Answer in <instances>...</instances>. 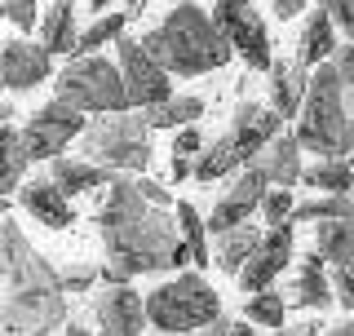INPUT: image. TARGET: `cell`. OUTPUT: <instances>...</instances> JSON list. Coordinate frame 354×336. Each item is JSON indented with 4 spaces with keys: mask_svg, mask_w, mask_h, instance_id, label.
<instances>
[{
    "mask_svg": "<svg viewBox=\"0 0 354 336\" xmlns=\"http://www.w3.org/2000/svg\"><path fill=\"white\" fill-rule=\"evenodd\" d=\"M97 234H102V283H133L138 274L182 270L186 248L177 239V221L169 208L138 195L129 173H115L106 204L97 208Z\"/></svg>",
    "mask_w": 354,
    "mask_h": 336,
    "instance_id": "6da1fadb",
    "label": "cell"
},
{
    "mask_svg": "<svg viewBox=\"0 0 354 336\" xmlns=\"http://www.w3.org/2000/svg\"><path fill=\"white\" fill-rule=\"evenodd\" d=\"M62 323L66 292L58 270L14 217H0V328L9 336H49Z\"/></svg>",
    "mask_w": 354,
    "mask_h": 336,
    "instance_id": "7a4b0ae2",
    "label": "cell"
},
{
    "mask_svg": "<svg viewBox=\"0 0 354 336\" xmlns=\"http://www.w3.org/2000/svg\"><path fill=\"white\" fill-rule=\"evenodd\" d=\"M138 44L169 75H182V80L221 71V66L235 58V53H230V44H226V36L217 31V22L208 18V9H199L195 0H177L169 14H164L160 27L142 31Z\"/></svg>",
    "mask_w": 354,
    "mask_h": 336,
    "instance_id": "3957f363",
    "label": "cell"
},
{
    "mask_svg": "<svg viewBox=\"0 0 354 336\" xmlns=\"http://www.w3.org/2000/svg\"><path fill=\"white\" fill-rule=\"evenodd\" d=\"M297 147L310 151L315 160H337L350 151V106H346V84H341L337 66L319 62L310 66L306 80V97L297 106Z\"/></svg>",
    "mask_w": 354,
    "mask_h": 336,
    "instance_id": "277c9868",
    "label": "cell"
},
{
    "mask_svg": "<svg viewBox=\"0 0 354 336\" xmlns=\"http://www.w3.org/2000/svg\"><path fill=\"white\" fill-rule=\"evenodd\" d=\"M142 310H147V328L160 336H191L204 323H213L221 315V297L213 292L204 274L195 270H177V279L151 288L142 297Z\"/></svg>",
    "mask_w": 354,
    "mask_h": 336,
    "instance_id": "5b68a950",
    "label": "cell"
},
{
    "mask_svg": "<svg viewBox=\"0 0 354 336\" xmlns=\"http://www.w3.org/2000/svg\"><path fill=\"white\" fill-rule=\"evenodd\" d=\"M80 151H84V160L102 164V168H111V173L138 177V173H147V164H151V124L142 120L138 106L84 120Z\"/></svg>",
    "mask_w": 354,
    "mask_h": 336,
    "instance_id": "8992f818",
    "label": "cell"
},
{
    "mask_svg": "<svg viewBox=\"0 0 354 336\" xmlns=\"http://www.w3.org/2000/svg\"><path fill=\"white\" fill-rule=\"evenodd\" d=\"M53 93H58V102L84 111V115H111V111L129 106L120 66L102 53H71L66 66L53 75Z\"/></svg>",
    "mask_w": 354,
    "mask_h": 336,
    "instance_id": "52a82bcc",
    "label": "cell"
},
{
    "mask_svg": "<svg viewBox=\"0 0 354 336\" xmlns=\"http://www.w3.org/2000/svg\"><path fill=\"white\" fill-rule=\"evenodd\" d=\"M217 31L226 36L230 53H239L243 62H248V71H266L274 58L270 49V31H266V22L257 14V5L252 0H213V14Z\"/></svg>",
    "mask_w": 354,
    "mask_h": 336,
    "instance_id": "ba28073f",
    "label": "cell"
},
{
    "mask_svg": "<svg viewBox=\"0 0 354 336\" xmlns=\"http://www.w3.org/2000/svg\"><path fill=\"white\" fill-rule=\"evenodd\" d=\"M80 129H84V111H75V106H66V102L53 97V102H44L40 111H31L27 124L18 129V138H22L27 160L36 164V160L62 155L66 147H71V138H80Z\"/></svg>",
    "mask_w": 354,
    "mask_h": 336,
    "instance_id": "9c48e42d",
    "label": "cell"
},
{
    "mask_svg": "<svg viewBox=\"0 0 354 336\" xmlns=\"http://www.w3.org/2000/svg\"><path fill=\"white\" fill-rule=\"evenodd\" d=\"M115 49H120V62H115V66H120V80H124L129 106L147 111V106L164 102V97L173 93V75L164 71V66L155 62L133 36H120V40H115Z\"/></svg>",
    "mask_w": 354,
    "mask_h": 336,
    "instance_id": "30bf717a",
    "label": "cell"
},
{
    "mask_svg": "<svg viewBox=\"0 0 354 336\" xmlns=\"http://www.w3.org/2000/svg\"><path fill=\"white\" fill-rule=\"evenodd\" d=\"M142 328H147V310L133 283H106L102 292H93V306H88L93 336H142Z\"/></svg>",
    "mask_w": 354,
    "mask_h": 336,
    "instance_id": "8fae6325",
    "label": "cell"
},
{
    "mask_svg": "<svg viewBox=\"0 0 354 336\" xmlns=\"http://www.w3.org/2000/svg\"><path fill=\"white\" fill-rule=\"evenodd\" d=\"M288 265H292V221H283V226H266L261 230V243L252 248V256L239 265V292H261V288H270L274 279H279Z\"/></svg>",
    "mask_w": 354,
    "mask_h": 336,
    "instance_id": "7c38bea8",
    "label": "cell"
},
{
    "mask_svg": "<svg viewBox=\"0 0 354 336\" xmlns=\"http://www.w3.org/2000/svg\"><path fill=\"white\" fill-rule=\"evenodd\" d=\"M266 173L257 164H239L235 168V177H230V186L221 190V199L213 204V212L204 217V226H208V234H217V230H230V226H239V221H248L252 212H257V204H261V195H266Z\"/></svg>",
    "mask_w": 354,
    "mask_h": 336,
    "instance_id": "4fadbf2b",
    "label": "cell"
},
{
    "mask_svg": "<svg viewBox=\"0 0 354 336\" xmlns=\"http://www.w3.org/2000/svg\"><path fill=\"white\" fill-rule=\"evenodd\" d=\"M44 80H53V53L44 44H31L27 36H14L0 44V88L31 93Z\"/></svg>",
    "mask_w": 354,
    "mask_h": 336,
    "instance_id": "5bb4252c",
    "label": "cell"
},
{
    "mask_svg": "<svg viewBox=\"0 0 354 336\" xmlns=\"http://www.w3.org/2000/svg\"><path fill=\"white\" fill-rule=\"evenodd\" d=\"M279 129H283V115H274L266 102H252V97H248V102L235 106V120H230V142L239 147L243 164H248Z\"/></svg>",
    "mask_w": 354,
    "mask_h": 336,
    "instance_id": "9a60e30c",
    "label": "cell"
},
{
    "mask_svg": "<svg viewBox=\"0 0 354 336\" xmlns=\"http://www.w3.org/2000/svg\"><path fill=\"white\" fill-rule=\"evenodd\" d=\"M18 208L27 212V217H36L40 226H49V230H62V226H71V221H75L71 199H66L49 177H36V182L22 177V182H18Z\"/></svg>",
    "mask_w": 354,
    "mask_h": 336,
    "instance_id": "2e32d148",
    "label": "cell"
},
{
    "mask_svg": "<svg viewBox=\"0 0 354 336\" xmlns=\"http://www.w3.org/2000/svg\"><path fill=\"white\" fill-rule=\"evenodd\" d=\"M283 306L288 310H328L332 306V288H328V270H324V256L306 252L301 265H297L292 283L283 288Z\"/></svg>",
    "mask_w": 354,
    "mask_h": 336,
    "instance_id": "e0dca14e",
    "label": "cell"
},
{
    "mask_svg": "<svg viewBox=\"0 0 354 336\" xmlns=\"http://www.w3.org/2000/svg\"><path fill=\"white\" fill-rule=\"evenodd\" d=\"M301 155H306V151L297 147V138H292L288 129H279L257 155H252V164L266 173V182H270V186H288V190H292L297 182H301V168H306Z\"/></svg>",
    "mask_w": 354,
    "mask_h": 336,
    "instance_id": "ac0fdd59",
    "label": "cell"
},
{
    "mask_svg": "<svg viewBox=\"0 0 354 336\" xmlns=\"http://www.w3.org/2000/svg\"><path fill=\"white\" fill-rule=\"evenodd\" d=\"M49 182L71 199V195H88V190H97V186H111L115 173L102 168V164H93V160H84V155H53L49 160Z\"/></svg>",
    "mask_w": 354,
    "mask_h": 336,
    "instance_id": "d6986e66",
    "label": "cell"
},
{
    "mask_svg": "<svg viewBox=\"0 0 354 336\" xmlns=\"http://www.w3.org/2000/svg\"><path fill=\"white\" fill-rule=\"evenodd\" d=\"M266 75H270V102H266V106H270L274 115L292 120V115H297V106H301V97H306V80H310V71H306L301 62L270 58Z\"/></svg>",
    "mask_w": 354,
    "mask_h": 336,
    "instance_id": "ffe728a7",
    "label": "cell"
},
{
    "mask_svg": "<svg viewBox=\"0 0 354 336\" xmlns=\"http://www.w3.org/2000/svg\"><path fill=\"white\" fill-rule=\"evenodd\" d=\"M261 243V226H252V221H239V226L230 230H217L213 239H208V256H213V265L221 274H239V265L252 256V248Z\"/></svg>",
    "mask_w": 354,
    "mask_h": 336,
    "instance_id": "44dd1931",
    "label": "cell"
},
{
    "mask_svg": "<svg viewBox=\"0 0 354 336\" xmlns=\"http://www.w3.org/2000/svg\"><path fill=\"white\" fill-rule=\"evenodd\" d=\"M36 31H40V44L49 53H66V58H71V53H75V36H80V22H75V0H53V5L40 14Z\"/></svg>",
    "mask_w": 354,
    "mask_h": 336,
    "instance_id": "7402d4cb",
    "label": "cell"
},
{
    "mask_svg": "<svg viewBox=\"0 0 354 336\" xmlns=\"http://www.w3.org/2000/svg\"><path fill=\"white\" fill-rule=\"evenodd\" d=\"M337 44H341V36H337V27H332L328 9H310V18H306V27H301V40H297V62L310 71V66L328 62Z\"/></svg>",
    "mask_w": 354,
    "mask_h": 336,
    "instance_id": "603a6c76",
    "label": "cell"
},
{
    "mask_svg": "<svg viewBox=\"0 0 354 336\" xmlns=\"http://www.w3.org/2000/svg\"><path fill=\"white\" fill-rule=\"evenodd\" d=\"M243 164V155L239 147L230 142V133H221L217 142H204L195 155H191V177L195 182H217V177H226V173H235V168Z\"/></svg>",
    "mask_w": 354,
    "mask_h": 336,
    "instance_id": "cb8c5ba5",
    "label": "cell"
},
{
    "mask_svg": "<svg viewBox=\"0 0 354 336\" xmlns=\"http://www.w3.org/2000/svg\"><path fill=\"white\" fill-rule=\"evenodd\" d=\"M315 252L324 265H350L354 261V217L315 221Z\"/></svg>",
    "mask_w": 354,
    "mask_h": 336,
    "instance_id": "d4e9b609",
    "label": "cell"
},
{
    "mask_svg": "<svg viewBox=\"0 0 354 336\" xmlns=\"http://www.w3.org/2000/svg\"><path fill=\"white\" fill-rule=\"evenodd\" d=\"M199 115H204V97L195 93H169L164 102L142 111V120L151 129H186V124H199Z\"/></svg>",
    "mask_w": 354,
    "mask_h": 336,
    "instance_id": "484cf974",
    "label": "cell"
},
{
    "mask_svg": "<svg viewBox=\"0 0 354 336\" xmlns=\"http://www.w3.org/2000/svg\"><path fill=\"white\" fill-rule=\"evenodd\" d=\"M173 221H177V239H182V248H186V261H195L199 270L213 265V256H208V226H204V217H199V208L182 199V204L173 208Z\"/></svg>",
    "mask_w": 354,
    "mask_h": 336,
    "instance_id": "4316f807",
    "label": "cell"
},
{
    "mask_svg": "<svg viewBox=\"0 0 354 336\" xmlns=\"http://www.w3.org/2000/svg\"><path fill=\"white\" fill-rule=\"evenodd\" d=\"M301 182L315 190V195H346L354 186V164L346 155H337V160H315L310 168H301Z\"/></svg>",
    "mask_w": 354,
    "mask_h": 336,
    "instance_id": "83f0119b",
    "label": "cell"
},
{
    "mask_svg": "<svg viewBox=\"0 0 354 336\" xmlns=\"http://www.w3.org/2000/svg\"><path fill=\"white\" fill-rule=\"evenodd\" d=\"M27 151H22V138L14 124H0V195H14L18 182L27 177Z\"/></svg>",
    "mask_w": 354,
    "mask_h": 336,
    "instance_id": "f1b7e54d",
    "label": "cell"
},
{
    "mask_svg": "<svg viewBox=\"0 0 354 336\" xmlns=\"http://www.w3.org/2000/svg\"><path fill=\"white\" fill-rule=\"evenodd\" d=\"M129 18H133L129 9H106V14H97L80 36H75V53H97V49H106V44H115L124 36Z\"/></svg>",
    "mask_w": 354,
    "mask_h": 336,
    "instance_id": "f546056e",
    "label": "cell"
},
{
    "mask_svg": "<svg viewBox=\"0 0 354 336\" xmlns=\"http://www.w3.org/2000/svg\"><path fill=\"white\" fill-rule=\"evenodd\" d=\"M332 217H354L350 190H346V195H315V199H301V204H292V212H288V221H332Z\"/></svg>",
    "mask_w": 354,
    "mask_h": 336,
    "instance_id": "4dcf8cb0",
    "label": "cell"
},
{
    "mask_svg": "<svg viewBox=\"0 0 354 336\" xmlns=\"http://www.w3.org/2000/svg\"><path fill=\"white\" fill-rule=\"evenodd\" d=\"M283 315H288V306H283V297L279 292H270V288H261V292H248L243 297V319L252 323V328H283Z\"/></svg>",
    "mask_w": 354,
    "mask_h": 336,
    "instance_id": "1f68e13d",
    "label": "cell"
},
{
    "mask_svg": "<svg viewBox=\"0 0 354 336\" xmlns=\"http://www.w3.org/2000/svg\"><path fill=\"white\" fill-rule=\"evenodd\" d=\"M58 283H62V292H88L93 283H102V265L97 261H71L58 270Z\"/></svg>",
    "mask_w": 354,
    "mask_h": 336,
    "instance_id": "d6a6232c",
    "label": "cell"
},
{
    "mask_svg": "<svg viewBox=\"0 0 354 336\" xmlns=\"http://www.w3.org/2000/svg\"><path fill=\"white\" fill-rule=\"evenodd\" d=\"M292 204H297V199H292V190H288V186H266L257 212L266 217V226H283L288 212H292Z\"/></svg>",
    "mask_w": 354,
    "mask_h": 336,
    "instance_id": "836d02e7",
    "label": "cell"
},
{
    "mask_svg": "<svg viewBox=\"0 0 354 336\" xmlns=\"http://www.w3.org/2000/svg\"><path fill=\"white\" fill-rule=\"evenodd\" d=\"M332 66H337V75H341V84H346V106H350V115H354V40H341L337 49H332Z\"/></svg>",
    "mask_w": 354,
    "mask_h": 336,
    "instance_id": "e575fe53",
    "label": "cell"
},
{
    "mask_svg": "<svg viewBox=\"0 0 354 336\" xmlns=\"http://www.w3.org/2000/svg\"><path fill=\"white\" fill-rule=\"evenodd\" d=\"M328 288H332V306H346L354 315V261L350 265H332Z\"/></svg>",
    "mask_w": 354,
    "mask_h": 336,
    "instance_id": "d590c367",
    "label": "cell"
},
{
    "mask_svg": "<svg viewBox=\"0 0 354 336\" xmlns=\"http://www.w3.org/2000/svg\"><path fill=\"white\" fill-rule=\"evenodd\" d=\"M0 14L18 31H36V0H0Z\"/></svg>",
    "mask_w": 354,
    "mask_h": 336,
    "instance_id": "8d00e7d4",
    "label": "cell"
},
{
    "mask_svg": "<svg viewBox=\"0 0 354 336\" xmlns=\"http://www.w3.org/2000/svg\"><path fill=\"white\" fill-rule=\"evenodd\" d=\"M199 147H204V133H199V124L173 129V155H195Z\"/></svg>",
    "mask_w": 354,
    "mask_h": 336,
    "instance_id": "74e56055",
    "label": "cell"
},
{
    "mask_svg": "<svg viewBox=\"0 0 354 336\" xmlns=\"http://www.w3.org/2000/svg\"><path fill=\"white\" fill-rule=\"evenodd\" d=\"M133 186H138V195L142 199H151V204H160V208H173V195H169V190H164L160 182H151V177H133Z\"/></svg>",
    "mask_w": 354,
    "mask_h": 336,
    "instance_id": "f35d334b",
    "label": "cell"
},
{
    "mask_svg": "<svg viewBox=\"0 0 354 336\" xmlns=\"http://www.w3.org/2000/svg\"><path fill=\"white\" fill-rule=\"evenodd\" d=\"M328 323L324 319H306V323H292V328H270V336H319Z\"/></svg>",
    "mask_w": 354,
    "mask_h": 336,
    "instance_id": "ab89813d",
    "label": "cell"
},
{
    "mask_svg": "<svg viewBox=\"0 0 354 336\" xmlns=\"http://www.w3.org/2000/svg\"><path fill=\"white\" fill-rule=\"evenodd\" d=\"M270 5H274V18H279V22H288V18H297V14H301V9L310 5V0H270Z\"/></svg>",
    "mask_w": 354,
    "mask_h": 336,
    "instance_id": "60d3db41",
    "label": "cell"
},
{
    "mask_svg": "<svg viewBox=\"0 0 354 336\" xmlns=\"http://www.w3.org/2000/svg\"><path fill=\"white\" fill-rule=\"evenodd\" d=\"M191 336H230V319H213V323H204V328H199V332H191Z\"/></svg>",
    "mask_w": 354,
    "mask_h": 336,
    "instance_id": "b9f144b4",
    "label": "cell"
},
{
    "mask_svg": "<svg viewBox=\"0 0 354 336\" xmlns=\"http://www.w3.org/2000/svg\"><path fill=\"white\" fill-rule=\"evenodd\" d=\"M350 5H354V0H319V9H328V18H332V22H337L341 14H346Z\"/></svg>",
    "mask_w": 354,
    "mask_h": 336,
    "instance_id": "7bdbcfd3",
    "label": "cell"
},
{
    "mask_svg": "<svg viewBox=\"0 0 354 336\" xmlns=\"http://www.w3.org/2000/svg\"><path fill=\"white\" fill-rule=\"evenodd\" d=\"M191 177V155H173V182Z\"/></svg>",
    "mask_w": 354,
    "mask_h": 336,
    "instance_id": "ee69618b",
    "label": "cell"
},
{
    "mask_svg": "<svg viewBox=\"0 0 354 336\" xmlns=\"http://www.w3.org/2000/svg\"><path fill=\"white\" fill-rule=\"evenodd\" d=\"M319 336H354V319H346V323H337V328H324Z\"/></svg>",
    "mask_w": 354,
    "mask_h": 336,
    "instance_id": "f6af8a7d",
    "label": "cell"
},
{
    "mask_svg": "<svg viewBox=\"0 0 354 336\" xmlns=\"http://www.w3.org/2000/svg\"><path fill=\"white\" fill-rule=\"evenodd\" d=\"M62 336H93V332H88V323L71 319V323H66V328H62Z\"/></svg>",
    "mask_w": 354,
    "mask_h": 336,
    "instance_id": "bcb514c9",
    "label": "cell"
},
{
    "mask_svg": "<svg viewBox=\"0 0 354 336\" xmlns=\"http://www.w3.org/2000/svg\"><path fill=\"white\" fill-rule=\"evenodd\" d=\"M230 336H257V328H248V319H243V323H230Z\"/></svg>",
    "mask_w": 354,
    "mask_h": 336,
    "instance_id": "7dc6e473",
    "label": "cell"
},
{
    "mask_svg": "<svg viewBox=\"0 0 354 336\" xmlns=\"http://www.w3.org/2000/svg\"><path fill=\"white\" fill-rule=\"evenodd\" d=\"M14 115H18V111H14V102H5V97H0V124H9Z\"/></svg>",
    "mask_w": 354,
    "mask_h": 336,
    "instance_id": "c3c4849f",
    "label": "cell"
},
{
    "mask_svg": "<svg viewBox=\"0 0 354 336\" xmlns=\"http://www.w3.org/2000/svg\"><path fill=\"white\" fill-rule=\"evenodd\" d=\"M88 5H93V14H106V9H111V0H88Z\"/></svg>",
    "mask_w": 354,
    "mask_h": 336,
    "instance_id": "681fc988",
    "label": "cell"
},
{
    "mask_svg": "<svg viewBox=\"0 0 354 336\" xmlns=\"http://www.w3.org/2000/svg\"><path fill=\"white\" fill-rule=\"evenodd\" d=\"M5 212H9V199H5V195H0V217H5Z\"/></svg>",
    "mask_w": 354,
    "mask_h": 336,
    "instance_id": "f907efd6",
    "label": "cell"
},
{
    "mask_svg": "<svg viewBox=\"0 0 354 336\" xmlns=\"http://www.w3.org/2000/svg\"><path fill=\"white\" fill-rule=\"evenodd\" d=\"M350 204H354V186H350Z\"/></svg>",
    "mask_w": 354,
    "mask_h": 336,
    "instance_id": "816d5d0a",
    "label": "cell"
},
{
    "mask_svg": "<svg viewBox=\"0 0 354 336\" xmlns=\"http://www.w3.org/2000/svg\"><path fill=\"white\" fill-rule=\"evenodd\" d=\"M0 336H9V332H0Z\"/></svg>",
    "mask_w": 354,
    "mask_h": 336,
    "instance_id": "f5cc1de1",
    "label": "cell"
},
{
    "mask_svg": "<svg viewBox=\"0 0 354 336\" xmlns=\"http://www.w3.org/2000/svg\"><path fill=\"white\" fill-rule=\"evenodd\" d=\"M0 18H5V14H0Z\"/></svg>",
    "mask_w": 354,
    "mask_h": 336,
    "instance_id": "db71d44e",
    "label": "cell"
}]
</instances>
